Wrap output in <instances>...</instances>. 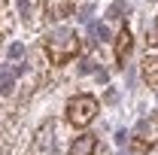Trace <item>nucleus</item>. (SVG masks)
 <instances>
[{
  "mask_svg": "<svg viewBox=\"0 0 158 155\" xmlns=\"http://www.w3.org/2000/svg\"><path fill=\"white\" fill-rule=\"evenodd\" d=\"M43 52H46V58H49L52 67H64V64H70L82 52V40H79V34L73 27H58V31L46 34Z\"/></svg>",
  "mask_w": 158,
  "mask_h": 155,
  "instance_id": "nucleus-1",
  "label": "nucleus"
},
{
  "mask_svg": "<svg viewBox=\"0 0 158 155\" xmlns=\"http://www.w3.org/2000/svg\"><path fill=\"white\" fill-rule=\"evenodd\" d=\"M100 113V103L94 94H73L67 103H64V119H67V125H73V128H88Z\"/></svg>",
  "mask_w": 158,
  "mask_h": 155,
  "instance_id": "nucleus-2",
  "label": "nucleus"
},
{
  "mask_svg": "<svg viewBox=\"0 0 158 155\" xmlns=\"http://www.w3.org/2000/svg\"><path fill=\"white\" fill-rule=\"evenodd\" d=\"M131 146L137 152H146L158 146V113H149L146 119H140L137 128H134V137H131Z\"/></svg>",
  "mask_w": 158,
  "mask_h": 155,
  "instance_id": "nucleus-3",
  "label": "nucleus"
},
{
  "mask_svg": "<svg viewBox=\"0 0 158 155\" xmlns=\"http://www.w3.org/2000/svg\"><path fill=\"white\" fill-rule=\"evenodd\" d=\"M70 155H98V137L94 134H79L70 143Z\"/></svg>",
  "mask_w": 158,
  "mask_h": 155,
  "instance_id": "nucleus-4",
  "label": "nucleus"
},
{
  "mask_svg": "<svg viewBox=\"0 0 158 155\" xmlns=\"http://www.w3.org/2000/svg\"><path fill=\"white\" fill-rule=\"evenodd\" d=\"M131 46H134V40H131V31L128 27H122L116 37V64L118 67H125V61H128V55H131Z\"/></svg>",
  "mask_w": 158,
  "mask_h": 155,
  "instance_id": "nucleus-5",
  "label": "nucleus"
},
{
  "mask_svg": "<svg viewBox=\"0 0 158 155\" xmlns=\"http://www.w3.org/2000/svg\"><path fill=\"white\" fill-rule=\"evenodd\" d=\"M143 79L149 85H158V55H146L143 58Z\"/></svg>",
  "mask_w": 158,
  "mask_h": 155,
  "instance_id": "nucleus-6",
  "label": "nucleus"
},
{
  "mask_svg": "<svg viewBox=\"0 0 158 155\" xmlns=\"http://www.w3.org/2000/svg\"><path fill=\"white\" fill-rule=\"evenodd\" d=\"M146 43L149 46H158V19L152 21V27H146Z\"/></svg>",
  "mask_w": 158,
  "mask_h": 155,
  "instance_id": "nucleus-7",
  "label": "nucleus"
},
{
  "mask_svg": "<svg viewBox=\"0 0 158 155\" xmlns=\"http://www.w3.org/2000/svg\"><path fill=\"white\" fill-rule=\"evenodd\" d=\"M76 3H79V0H64V9H73Z\"/></svg>",
  "mask_w": 158,
  "mask_h": 155,
  "instance_id": "nucleus-8",
  "label": "nucleus"
},
{
  "mask_svg": "<svg viewBox=\"0 0 158 155\" xmlns=\"http://www.w3.org/2000/svg\"><path fill=\"white\" fill-rule=\"evenodd\" d=\"M3 34H6V31H0V43H3Z\"/></svg>",
  "mask_w": 158,
  "mask_h": 155,
  "instance_id": "nucleus-9",
  "label": "nucleus"
}]
</instances>
